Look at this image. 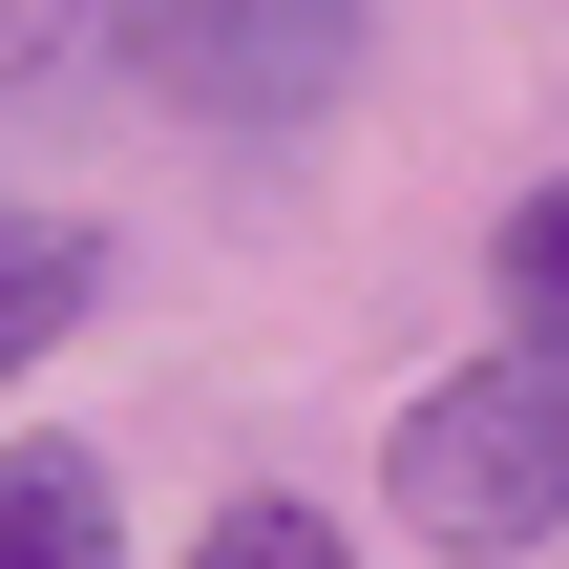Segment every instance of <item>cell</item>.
Instances as JSON below:
<instances>
[{"label":"cell","instance_id":"obj_3","mask_svg":"<svg viewBox=\"0 0 569 569\" xmlns=\"http://www.w3.org/2000/svg\"><path fill=\"white\" fill-rule=\"evenodd\" d=\"M84 274H106V253H84L63 211H0V359H42V338L84 317Z\"/></svg>","mask_w":569,"mask_h":569},{"label":"cell","instance_id":"obj_5","mask_svg":"<svg viewBox=\"0 0 569 569\" xmlns=\"http://www.w3.org/2000/svg\"><path fill=\"white\" fill-rule=\"evenodd\" d=\"M507 338H569V190L507 211Z\"/></svg>","mask_w":569,"mask_h":569},{"label":"cell","instance_id":"obj_4","mask_svg":"<svg viewBox=\"0 0 569 569\" xmlns=\"http://www.w3.org/2000/svg\"><path fill=\"white\" fill-rule=\"evenodd\" d=\"M190 569H359V549H338L296 486H253V507H211V549H190Z\"/></svg>","mask_w":569,"mask_h":569},{"label":"cell","instance_id":"obj_2","mask_svg":"<svg viewBox=\"0 0 569 569\" xmlns=\"http://www.w3.org/2000/svg\"><path fill=\"white\" fill-rule=\"evenodd\" d=\"M0 569H127L106 465H84V443H0Z\"/></svg>","mask_w":569,"mask_h":569},{"label":"cell","instance_id":"obj_1","mask_svg":"<svg viewBox=\"0 0 569 569\" xmlns=\"http://www.w3.org/2000/svg\"><path fill=\"white\" fill-rule=\"evenodd\" d=\"M380 486H401L422 549H465V569L549 549V528H569V338H507V359H465L443 401H401Z\"/></svg>","mask_w":569,"mask_h":569}]
</instances>
